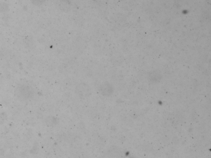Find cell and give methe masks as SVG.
<instances>
[{
  "instance_id": "1",
  "label": "cell",
  "mask_w": 211,
  "mask_h": 158,
  "mask_svg": "<svg viewBox=\"0 0 211 158\" xmlns=\"http://www.w3.org/2000/svg\"><path fill=\"white\" fill-rule=\"evenodd\" d=\"M8 9V6L6 3H0V12L1 13H4L7 11Z\"/></svg>"
},
{
  "instance_id": "2",
  "label": "cell",
  "mask_w": 211,
  "mask_h": 158,
  "mask_svg": "<svg viewBox=\"0 0 211 158\" xmlns=\"http://www.w3.org/2000/svg\"><path fill=\"white\" fill-rule=\"evenodd\" d=\"M45 1V0H31L32 4L36 6L41 5L44 3Z\"/></svg>"
}]
</instances>
